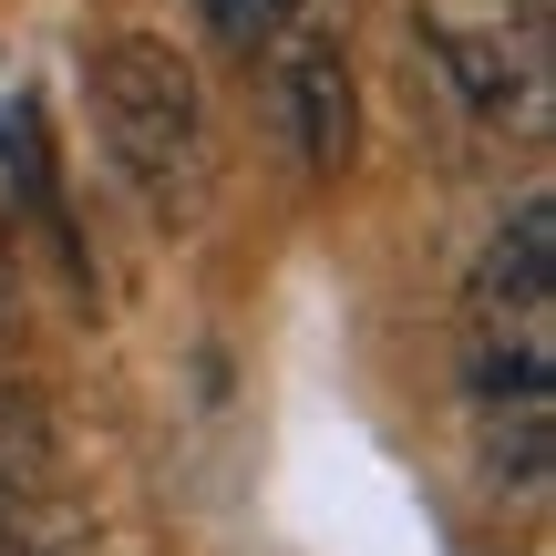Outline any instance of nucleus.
I'll use <instances>...</instances> for the list:
<instances>
[{"label": "nucleus", "instance_id": "nucleus-1", "mask_svg": "<svg viewBox=\"0 0 556 556\" xmlns=\"http://www.w3.org/2000/svg\"><path fill=\"white\" fill-rule=\"evenodd\" d=\"M83 93H93V135L114 155V176L155 206L165 227L206 217V186H217V144H206V93L197 62L155 31H114L83 62Z\"/></svg>", "mask_w": 556, "mask_h": 556}, {"label": "nucleus", "instance_id": "nucleus-2", "mask_svg": "<svg viewBox=\"0 0 556 556\" xmlns=\"http://www.w3.org/2000/svg\"><path fill=\"white\" fill-rule=\"evenodd\" d=\"M422 41L475 124L546 114V0H422Z\"/></svg>", "mask_w": 556, "mask_h": 556}, {"label": "nucleus", "instance_id": "nucleus-3", "mask_svg": "<svg viewBox=\"0 0 556 556\" xmlns=\"http://www.w3.org/2000/svg\"><path fill=\"white\" fill-rule=\"evenodd\" d=\"M268 52V114L289 135V155L309 176H351L361 165V93H351V52H340L330 21H289Z\"/></svg>", "mask_w": 556, "mask_h": 556}, {"label": "nucleus", "instance_id": "nucleus-4", "mask_svg": "<svg viewBox=\"0 0 556 556\" xmlns=\"http://www.w3.org/2000/svg\"><path fill=\"white\" fill-rule=\"evenodd\" d=\"M464 309H475V330H556V217H546V197H526L484 238Z\"/></svg>", "mask_w": 556, "mask_h": 556}, {"label": "nucleus", "instance_id": "nucleus-5", "mask_svg": "<svg viewBox=\"0 0 556 556\" xmlns=\"http://www.w3.org/2000/svg\"><path fill=\"white\" fill-rule=\"evenodd\" d=\"M546 402H505V413H484V484L495 495H546Z\"/></svg>", "mask_w": 556, "mask_h": 556}, {"label": "nucleus", "instance_id": "nucleus-6", "mask_svg": "<svg viewBox=\"0 0 556 556\" xmlns=\"http://www.w3.org/2000/svg\"><path fill=\"white\" fill-rule=\"evenodd\" d=\"M206 21H217L227 52H258V41H278L299 21V0H206Z\"/></svg>", "mask_w": 556, "mask_h": 556}, {"label": "nucleus", "instance_id": "nucleus-7", "mask_svg": "<svg viewBox=\"0 0 556 556\" xmlns=\"http://www.w3.org/2000/svg\"><path fill=\"white\" fill-rule=\"evenodd\" d=\"M21 330V258H11V227H0V340Z\"/></svg>", "mask_w": 556, "mask_h": 556}]
</instances>
